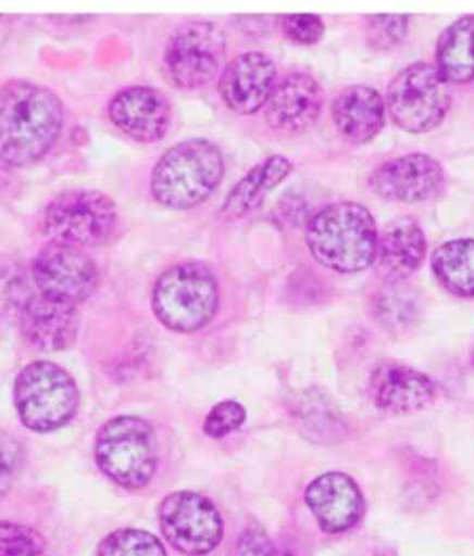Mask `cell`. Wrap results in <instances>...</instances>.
Instances as JSON below:
<instances>
[{"label":"cell","mask_w":474,"mask_h":556,"mask_svg":"<svg viewBox=\"0 0 474 556\" xmlns=\"http://www.w3.org/2000/svg\"><path fill=\"white\" fill-rule=\"evenodd\" d=\"M62 100L47 86L13 79L0 86V161L27 166L45 159L62 134Z\"/></svg>","instance_id":"cell-1"},{"label":"cell","mask_w":474,"mask_h":556,"mask_svg":"<svg viewBox=\"0 0 474 556\" xmlns=\"http://www.w3.org/2000/svg\"><path fill=\"white\" fill-rule=\"evenodd\" d=\"M379 230L366 206L356 201L326 205L310 217L305 242L312 257L326 269L351 275L376 260Z\"/></svg>","instance_id":"cell-2"},{"label":"cell","mask_w":474,"mask_h":556,"mask_svg":"<svg viewBox=\"0 0 474 556\" xmlns=\"http://www.w3.org/2000/svg\"><path fill=\"white\" fill-rule=\"evenodd\" d=\"M225 176L221 150L205 139H189L160 156L150 178L151 195L171 211H189L203 204Z\"/></svg>","instance_id":"cell-3"},{"label":"cell","mask_w":474,"mask_h":556,"mask_svg":"<svg viewBox=\"0 0 474 556\" xmlns=\"http://www.w3.org/2000/svg\"><path fill=\"white\" fill-rule=\"evenodd\" d=\"M220 306V287L213 270L200 262L178 263L158 278L151 307L171 331L191 333L213 320Z\"/></svg>","instance_id":"cell-4"},{"label":"cell","mask_w":474,"mask_h":556,"mask_svg":"<svg viewBox=\"0 0 474 556\" xmlns=\"http://www.w3.org/2000/svg\"><path fill=\"white\" fill-rule=\"evenodd\" d=\"M95 457L100 471L118 486L144 489L158 469V442L153 428L139 417L110 419L98 432Z\"/></svg>","instance_id":"cell-5"},{"label":"cell","mask_w":474,"mask_h":556,"mask_svg":"<svg viewBox=\"0 0 474 556\" xmlns=\"http://www.w3.org/2000/svg\"><path fill=\"white\" fill-rule=\"evenodd\" d=\"M14 404L25 427L49 433L77 416L79 391L74 378L58 364L35 362L24 367L14 382Z\"/></svg>","instance_id":"cell-6"},{"label":"cell","mask_w":474,"mask_h":556,"mask_svg":"<svg viewBox=\"0 0 474 556\" xmlns=\"http://www.w3.org/2000/svg\"><path fill=\"white\" fill-rule=\"evenodd\" d=\"M117 222L115 202L99 190L64 191L43 212V230L50 242L79 250L105 244Z\"/></svg>","instance_id":"cell-7"},{"label":"cell","mask_w":474,"mask_h":556,"mask_svg":"<svg viewBox=\"0 0 474 556\" xmlns=\"http://www.w3.org/2000/svg\"><path fill=\"white\" fill-rule=\"evenodd\" d=\"M226 50V34L219 23L195 20L180 24L166 40L164 78L176 89L203 88L220 73Z\"/></svg>","instance_id":"cell-8"},{"label":"cell","mask_w":474,"mask_h":556,"mask_svg":"<svg viewBox=\"0 0 474 556\" xmlns=\"http://www.w3.org/2000/svg\"><path fill=\"white\" fill-rule=\"evenodd\" d=\"M450 108V86L435 65H408L388 85V114L408 134H425L437 128Z\"/></svg>","instance_id":"cell-9"},{"label":"cell","mask_w":474,"mask_h":556,"mask_svg":"<svg viewBox=\"0 0 474 556\" xmlns=\"http://www.w3.org/2000/svg\"><path fill=\"white\" fill-rule=\"evenodd\" d=\"M161 532L186 556H204L219 547L224 525L215 505L199 493L176 492L161 503Z\"/></svg>","instance_id":"cell-10"},{"label":"cell","mask_w":474,"mask_h":556,"mask_svg":"<svg viewBox=\"0 0 474 556\" xmlns=\"http://www.w3.org/2000/svg\"><path fill=\"white\" fill-rule=\"evenodd\" d=\"M33 277L40 295L77 306L93 294L99 275L79 248L50 242L35 257Z\"/></svg>","instance_id":"cell-11"},{"label":"cell","mask_w":474,"mask_h":556,"mask_svg":"<svg viewBox=\"0 0 474 556\" xmlns=\"http://www.w3.org/2000/svg\"><path fill=\"white\" fill-rule=\"evenodd\" d=\"M367 185L383 200L416 204L436 199L446 185V175L433 156L413 153L377 166Z\"/></svg>","instance_id":"cell-12"},{"label":"cell","mask_w":474,"mask_h":556,"mask_svg":"<svg viewBox=\"0 0 474 556\" xmlns=\"http://www.w3.org/2000/svg\"><path fill=\"white\" fill-rule=\"evenodd\" d=\"M322 108L321 85L312 75L296 71L276 80L264 108V118L277 134L299 136L314 128Z\"/></svg>","instance_id":"cell-13"},{"label":"cell","mask_w":474,"mask_h":556,"mask_svg":"<svg viewBox=\"0 0 474 556\" xmlns=\"http://www.w3.org/2000/svg\"><path fill=\"white\" fill-rule=\"evenodd\" d=\"M111 124L138 143L164 139L173 121V108L161 90L151 86H129L109 103Z\"/></svg>","instance_id":"cell-14"},{"label":"cell","mask_w":474,"mask_h":556,"mask_svg":"<svg viewBox=\"0 0 474 556\" xmlns=\"http://www.w3.org/2000/svg\"><path fill=\"white\" fill-rule=\"evenodd\" d=\"M276 80V65L270 55L247 52L237 55L222 71L219 92L232 113L253 115L265 108Z\"/></svg>","instance_id":"cell-15"},{"label":"cell","mask_w":474,"mask_h":556,"mask_svg":"<svg viewBox=\"0 0 474 556\" xmlns=\"http://www.w3.org/2000/svg\"><path fill=\"white\" fill-rule=\"evenodd\" d=\"M305 503L325 533L339 534L354 528L364 514V497L348 475H321L305 490Z\"/></svg>","instance_id":"cell-16"},{"label":"cell","mask_w":474,"mask_h":556,"mask_svg":"<svg viewBox=\"0 0 474 556\" xmlns=\"http://www.w3.org/2000/svg\"><path fill=\"white\" fill-rule=\"evenodd\" d=\"M20 330L33 346L45 352L65 351L77 341V306L32 295L17 313Z\"/></svg>","instance_id":"cell-17"},{"label":"cell","mask_w":474,"mask_h":556,"mask_svg":"<svg viewBox=\"0 0 474 556\" xmlns=\"http://www.w3.org/2000/svg\"><path fill=\"white\" fill-rule=\"evenodd\" d=\"M370 386L376 406L391 414L421 412L432 406L437 396L436 383L431 378L400 364L377 367Z\"/></svg>","instance_id":"cell-18"},{"label":"cell","mask_w":474,"mask_h":556,"mask_svg":"<svg viewBox=\"0 0 474 556\" xmlns=\"http://www.w3.org/2000/svg\"><path fill=\"white\" fill-rule=\"evenodd\" d=\"M330 113L341 138L352 144L370 143L385 128L386 103L371 86L352 85L341 90Z\"/></svg>","instance_id":"cell-19"},{"label":"cell","mask_w":474,"mask_h":556,"mask_svg":"<svg viewBox=\"0 0 474 556\" xmlns=\"http://www.w3.org/2000/svg\"><path fill=\"white\" fill-rule=\"evenodd\" d=\"M427 254L425 232L416 220L401 219L392 224L379 237L376 270L388 282H398L411 277L422 266Z\"/></svg>","instance_id":"cell-20"},{"label":"cell","mask_w":474,"mask_h":556,"mask_svg":"<svg viewBox=\"0 0 474 556\" xmlns=\"http://www.w3.org/2000/svg\"><path fill=\"white\" fill-rule=\"evenodd\" d=\"M291 161L285 155H271L262 160L232 187L221 206V216L235 222L260 208L277 186L284 184L292 172Z\"/></svg>","instance_id":"cell-21"},{"label":"cell","mask_w":474,"mask_h":556,"mask_svg":"<svg viewBox=\"0 0 474 556\" xmlns=\"http://www.w3.org/2000/svg\"><path fill=\"white\" fill-rule=\"evenodd\" d=\"M437 70L448 84L474 79V16L457 20L444 29L436 48Z\"/></svg>","instance_id":"cell-22"},{"label":"cell","mask_w":474,"mask_h":556,"mask_svg":"<svg viewBox=\"0 0 474 556\" xmlns=\"http://www.w3.org/2000/svg\"><path fill=\"white\" fill-rule=\"evenodd\" d=\"M432 270L451 294L474 298V240L444 242L433 252Z\"/></svg>","instance_id":"cell-23"},{"label":"cell","mask_w":474,"mask_h":556,"mask_svg":"<svg viewBox=\"0 0 474 556\" xmlns=\"http://www.w3.org/2000/svg\"><path fill=\"white\" fill-rule=\"evenodd\" d=\"M98 556H169L154 534L138 529H121L102 540Z\"/></svg>","instance_id":"cell-24"},{"label":"cell","mask_w":474,"mask_h":556,"mask_svg":"<svg viewBox=\"0 0 474 556\" xmlns=\"http://www.w3.org/2000/svg\"><path fill=\"white\" fill-rule=\"evenodd\" d=\"M410 17L398 14H379L365 17V39L377 52L395 49L407 37Z\"/></svg>","instance_id":"cell-25"},{"label":"cell","mask_w":474,"mask_h":556,"mask_svg":"<svg viewBox=\"0 0 474 556\" xmlns=\"http://www.w3.org/2000/svg\"><path fill=\"white\" fill-rule=\"evenodd\" d=\"M45 551V541L27 526L0 520V556Z\"/></svg>","instance_id":"cell-26"},{"label":"cell","mask_w":474,"mask_h":556,"mask_svg":"<svg viewBox=\"0 0 474 556\" xmlns=\"http://www.w3.org/2000/svg\"><path fill=\"white\" fill-rule=\"evenodd\" d=\"M246 408L235 401H225L211 409L204 421V433L209 438H225L246 421Z\"/></svg>","instance_id":"cell-27"},{"label":"cell","mask_w":474,"mask_h":556,"mask_svg":"<svg viewBox=\"0 0 474 556\" xmlns=\"http://www.w3.org/2000/svg\"><path fill=\"white\" fill-rule=\"evenodd\" d=\"M280 23L286 38L301 47H314L326 31L324 20L315 14H289Z\"/></svg>","instance_id":"cell-28"},{"label":"cell","mask_w":474,"mask_h":556,"mask_svg":"<svg viewBox=\"0 0 474 556\" xmlns=\"http://www.w3.org/2000/svg\"><path fill=\"white\" fill-rule=\"evenodd\" d=\"M24 452L22 444L9 434H0V497L10 492L22 471Z\"/></svg>","instance_id":"cell-29"},{"label":"cell","mask_w":474,"mask_h":556,"mask_svg":"<svg viewBox=\"0 0 474 556\" xmlns=\"http://www.w3.org/2000/svg\"><path fill=\"white\" fill-rule=\"evenodd\" d=\"M275 545L259 529L247 530L236 543L235 556H270Z\"/></svg>","instance_id":"cell-30"},{"label":"cell","mask_w":474,"mask_h":556,"mask_svg":"<svg viewBox=\"0 0 474 556\" xmlns=\"http://www.w3.org/2000/svg\"><path fill=\"white\" fill-rule=\"evenodd\" d=\"M379 315L385 318L388 325H406L410 321L412 313L410 300L402 295H387L383 296L379 302Z\"/></svg>","instance_id":"cell-31"},{"label":"cell","mask_w":474,"mask_h":556,"mask_svg":"<svg viewBox=\"0 0 474 556\" xmlns=\"http://www.w3.org/2000/svg\"><path fill=\"white\" fill-rule=\"evenodd\" d=\"M270 556H297L292 553H289V551L279 549L274 547V549L271 551Z\"/></svg>","instance_id":"cell-32"},{"label":"cell","mask_w":474,"mask_h":556,"mask_svg":"<svg viewBox=\"0 0 474 556\" xmlns=\"http://www.w3.org/2000/svg\"><path fill=\"white\" fill-rule=\"evenodd\" d=\"M7 556H47V554H45V551H33V553H22Z\"/></svg>","instance_id":"cell-33"},{"label":"cell","mask_w":474,"mask_h":556,"mask_svg":"<svg viewBox=\"0 0 474 556\" xmlns=\"http://www.w3.org/2000/svg\"><path fill=\"white\" fill-rule=\"evenodd\" d=\"M376 556H397L396 553H392V551L390 549H385V551H381L379 554H377Z\"/></svg>","instance_id":"cell-34"},{"label":"cell","mask_w":474,"mask_h":556,"mask_svg":"<svg viewBox=\"0 0 474 556\" xmlns=\"http://www.w3.org/2000/svg\"><path fill=\"white\" fill-rule=\"evenodd\" d=\"M472 358H473V366H474V349H473V355H472Z\"/></svg>","instance_id":"cell-35"}]
</instances>
